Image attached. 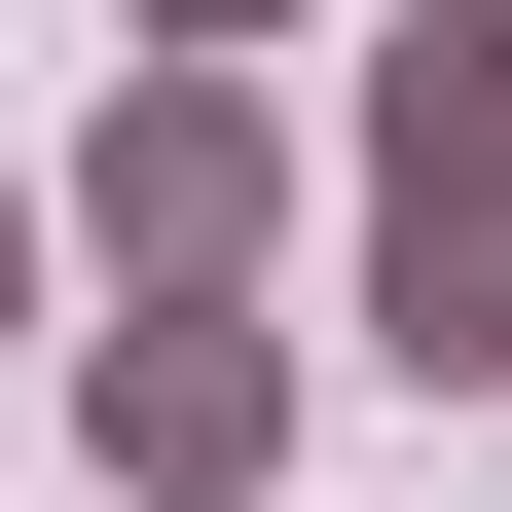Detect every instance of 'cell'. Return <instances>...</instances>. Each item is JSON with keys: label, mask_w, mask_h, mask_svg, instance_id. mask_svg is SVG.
Instances as JSON below:
<instances>
[{"label": "cell", "mask_w": 512, "mask_h": 512, "mask_svg": "<svg viewBox=\"0 0 512 512\" xmlns=\"http://www.w3.org/2000/svg\"><path fill=\"white\" fill-rule=\"evenodd\" d=\"M330 330L403 403H512V0L366 37V147H330Z\"/></svg>", "instance_id": "1"}, {"label": "cell", "mask_w": 512, "mask_h": 512, "mask_svg": "<svg viewBox=\"0 0 512 512\" xmlns=\"http://www.w3.org/2000/svg\"><path fill=\"white\" fill-rule=\"evenodd\" d=\"M37 220H74L110 293H293V110H256V37H110V110H74Z\"/></svg>", "instance_id": "2"}, {"label": "cell", "mask_w": 512, "mask_h": 512, "mask_svg": "<svg viewBox=\"0 0 512 512\" xmlns=\"http://www.w3.org/2000/svg\"><path fill=\"white\" fill-rule=\"evenodd\" d=\"M293 366H330L293 293H110L74 330V476L110 512H293Z\"/></svg>", "instance_id": "3"}, {"label": "cell", "mask_w": 512, "mask_h": 512, "mask_svg": "<svg viewBox=\"0 0 512 512\" xmlns=\"http://www.w3.org/2000/svg\"><path fill=\"white\" fill-rule=\"evenodd\" d=\"M37 256H74V220H37V183H0V366H37Z\"/></svg>", "instance_id": "4"}, {"label": "cell", "mask_w": 512, "mask_h": 512, "mask_svg": "<svg viewBox=\"0 0 512 512\" xmlns=\"http://www.w3.org/2000/svg\"><path fill=\"white\" fill-rule=\"evenodd\" d=\"M147 37H293V0H147Z\"/></svg>", "instance_id": "5"}]
</instances>
